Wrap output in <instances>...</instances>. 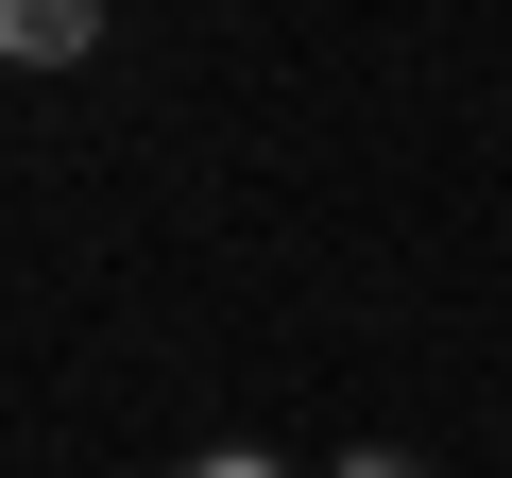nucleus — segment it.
Segmentation results:
<instances>
[{
  "instance_id": "nucleus-3",
  "label": "nucleus",
  "mask_w": 512,
  "mask_h": 478,
  "mask_svg": "<svg viewBox=\"0 0 512 478\" xmlns=\"http://www.w3.org/2000/svg\"><path fill=\"white\" fill-rule=\"evenodd\" d=\"M342 478H427V461H410V444H359V461H342Z\"/></svg>"
},
{
  "instance_id": "nucleus-1",
  "label": "nucleus",
  "mask_w": 512,
  "mask_h": 478,
  "mask_svg": "<svg viewBox=\"0 0 512 478\" xmlns=\"http://www.w3.org/2000/svg\"><path fill=\"white\" fill-rule=\"evenodd\" d=\"M0 52L18 69H86L103 52V0H0Z\"/></svg>"
},
{
  "instance_id": "nucleus-2",
  "label": "nucleus",
  "mask_w": 512,
  "mask_h": 478,
  "mask_svg": "<svg viewBox=\"0 0 512 478\" xmlns=\"http://www.w3.org/2000/svg\"><path fill=\"white\" fill-rule=\"evenodd\" d=\"M188 478H291V461H256V444H222V461H188Z\"/></svg>"
}]
</instances>
